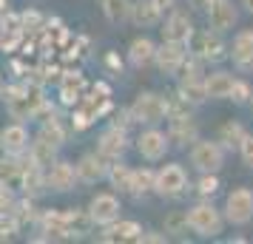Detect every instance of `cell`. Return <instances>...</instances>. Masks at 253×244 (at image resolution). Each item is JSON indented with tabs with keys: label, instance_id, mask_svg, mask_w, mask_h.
<instances>
[{
	"label": "cell",
	"instance_id": "obj_13",
	"mask_svg": "<svg viewBox=\"0 0 253 244\" xmlns=\"http://www.w3.org/2000/svg\"><path fill=\"white\" fill-rule=\"evenodd\" d=\"M205 14H208V29H213L219 35L233 32V26L239 23V9L233 6V0H213Z\"/></svg>",
	"mask_w": 253,
	"mask_h": 244
},
{
	"label": "cell",
	"instance_id": "obj_4",
	"mask_svg": "<svg viewBox=\"0 0 253 244\" xmlns=\"http://www.w3.org/2000/svg\"><path fill=\"white\" fill-rule=\"evenodd\" d=\"M128 111H131L137 125H160L165 114H168V100L157 91H142L128 105Z\"/></svg>",
	"mask_w": 253,
	"mask_h": 244
},
{
	"label": "cell",
	"instance_id": "obj_3",
	"mask_svg": "<svg viewBox=\"0 0 253 244\" xmlns=\"http://www.w3.org/2000/svg\"><path fill=\"white\" fill-rule=\"evenodd\" d=\"M188 54H194V57H199L202 63H211V66H219V63H225L228 60V43L222 40V35L219 32H213V29H208V32H202V35H196L188 40Z\"/></svg>",
	"mask_w": 253,
	"mask_h": 244
},
{
	"label": "cell",
	"instance_id": "obj_8",
	"mask_svg": "<svg viewBox=\"0 0 253 244\" xmlns=\"http://www.w3.org/2000/svg\"><path fill=\"white\" fill-rule=\"evenodd\" d=\"M134 142H137V153L145 162H160V159H165V153L171 148L168 131L157 128V125H145Z\"/></svg>",
	"mask_w": 253,
	"mask_h": 244
},
{
	"label": "cell",
	"instance_id": "obj_28",
	"mask_svg": "<svg viewBox=\"0 0 253 244\" xmlns=\"http://www.w3.org/2000/svg\"><path fill=\"white\" fill-rule=\"evenodd\" d=\"M154 193V168H134L131 174V196L142 199Z\"/></svg>",
	"mask_w": 253,
	"mask_h": 244
},
{
	"label": "cell",
	"instance_id": "obj_5",
	"mask_svg": "<svg viewBox=\"0 0 253 244\" xmlns=\"http://www.w3.org/2000/svg\"><path fill=\"white\" fill-rule=\"evenodd\" d=\"M188 159H191V168L199 174H219L225 168V148L211 139H196L191 145Z\"/></svg>",
	"mask_w": 253,
	"mask_h": 244
},
{
	"label": "cell",
	"instance_id": "obj_11",
	"mask_svg": "<svg viewBox=\"0 0 253 244\" xmlns=\"http://www.w3.org/2000/svg\"><path fill=\"white\" fill-rule=\"evenodd\" d=\"M80 185L77 182V171H74V162H66V159H54V162L46 168V190H54V193H69Z\"/></svg>",
	"mask_w": 253,
	"mask_h": 244
},
{
	"label": "cell",
	"instance_id": "obj_17",
	"mask_svg": "<svg viewBox=\"0 0 253 244\" xmlns=\"http://www.w3.org/2000/svg\"><path fill=\"white\" fill-rule=\"evenodd\" d=\"M128 148H131L128 131L111 128V125H108V128L100 134V139H97V153H103L108 162H114V159H123Z\"/></svg>",
	"mask_w": 253,
	"mask_h": 244
},
{
	"label": "cell",
	"instance_id": "obj_35",
	"mask_svg": "<svg viewBox=\"0 0 253 244\" xmlns=\"http://www.w3.org/2000/svg\"><path fill=\"white\" fill-rule=\"evenodd\" d=\"M17 233H20V227L12 216H0V242H12Z\"/></svg>",
	"mask_w": 253,
	"mask_h": 244
},
{
	"label": "cell",
	"instance_id": "obj_19",
	"mask_svg": "<svg viewBox=\"0 0 253 244\" xmlns=\"http://www.w3.org/2000/svg\"><path fill=\"white\" fill-rule=\"evenodd\" d=\"M162 12L154 0H131V14H128V23H134L137 29H151V26H160Z\"/></svg>",
	"mask_w": 253,
	"mask_h": 244
},
{
	"label": "cell",
	"instance_id": "obj_33",
	"mask_svg": "<svg viewBox=\"0 0 253 244\" xmlns=\"http://www.w3.org/2000/svg\"><path fill=\"white\" fill-rule=\"evenodd\" d=\"M108 125H111V128H120V131H131V125H137V122H134V116H131L128 108H111Z\"/></svg>",
	"mask_w": 253,
	"mask_h": 244
},
{
	"label": "cell",
	"instance_id": "obj_29",
	"mask_svg": "<svg viewBox=\"0 0 253 244\" xmlns=\"http://www.w3.org/2000/svg\"><path fill=\"white\" fill-rule=\"evenodd\" d=\"M245 134H248V131H245V125H242V122H236V119H228V122L219 128L216 142L225 148V151H228V148H239V142L245 139Z\"/></svg>",
	"mask_w": 253,
	"mask_h": 244
},
{
	"label": "cell",
	"instance_id": "obj_41",
	"mask_svg": "<svg viewBox=\"0 0 253 244\" xmlns=\"http://www.w3.org/2000/svg\"><path fill=\"white\" fill-rule=\"evenodd\" d=\"M242 6H245V12L248 14H253V0H239Z\"/></svg>",
	"mask_w": 253,
	"mask_h": 244
},
{
	"label": "cell",
	"instance_id": "obj_25",
	"mask_svg": "<svg viewBox=\"0 0 253 244\" xmlns=\"http://www.w3.org/2000/svg\"><path fill=\"white\" fill-rule=\"evenodd\" d=\"M63 216H66V233H69V239H85L94 230V221L88 219L85 210L71 208V210H63Z\"/></svg>",
	"mask_w": 253,
	"mask_h": 244
},
{
	"label": "cell",
	"instance_id": "obj_9",
	"mask_svg": "<svg viewBox=\"0 0 253 244\" xmlns=\"http://www.w3.org/2000/svg\"><path fill=\"white\" fill-rule=\"evenodd\" d=\"M160 26H162V29H160V32H162V40H171V43H185V46H188V40L194 37V23H191L188 12L176 9V6L162 14Z\"/></svg>",
	"mask_w": 253,
	"mask_h": 244
},
{
	"label": "cell",
	"instance_id": "obj_34",
	"mask_svg": "<svg viewBox=\"0 0 253 244\" xmlns=\"http://www.w3.org/2000/svg\"><path fill=\"white\" fill-rule=\"evenodd\" d=\"M14 205H17V190L9 185H0V216H12Z\"/></svg>",
	"mask_w": 253,
	"mask_h": 244
},
{
	"label": "cell",
	"instance_id": "obj_15",
	"mask_svg": "<svg viewBox=\"0 0 253 244\" xmlns=\"http://www.w3.org/2000/svg\"><path fill=\"white\" fill-rule=\"evenodd\" d=\"M228 57L242 74L253 71V29H242L233 35V43L228 46Z\"/></svg>",
	"mask_w": 253,
	"mask_h": 244
},
{
	"label": "cell",
	"instance_id": "obj_18",
	"mask_svg": "<svg viewBox=\"0 0 253 244\" xmlns=\"http://www.w3.org/2000/svg\"><path fill=\"white\" fill-rule=\"evenodd\" d=\"M154 54H157V43L151 37H134L131 46H128L126 57H128V66L134 69H151L154 66Z\"/></svg>",
	"mask_w": 253,
	"mask_h": 244
},
{
	"label": "cell",
	"instance_id": "obj_37",
	"mask_svg": "<svg viewBox=\"0 0 253 244\" xmlns=\"http://www.w3.org/2000/svg\"><path fill=\"white\" fill-rule=\"evenodd\" d=\"M168 242V236L165 233H157V230H142L137 244H165Z\"/></svg>",
	"mask_w": 253,
	"mask_h": 244
},
{
	"label": "cell",
	"instance_id": "obj_31",
	"mask_svg": "<svg viewBox=\"0 0 253 244\" xmlns=\"http://www.w3.org/2000/svg\"><path fill=\"white\" fill-rule=\"evenodd\" d=\"M236 105H248L253 100V85L248 80H233V88H230V97Z\"/></svg>",
	"mask_w": 253,
	"mask_h": 244
},
{
	"label": "cell",
	"instance_id": "obj_39",
	"mask_svg": "<svg viewBox=\"0 0 253 244\" xmlns=\"http://www.w3.org/2000/svg\"><path fill=\"white\" fill-rule=\"evenodd\" d=\"M105 63H108V69H114L117 74L123 71V60L117 57V54H108V57H105Z\"/></svg>",
	"mask_w": 253,
	"mask_h": 244
},
{
	"label": "cell",
	"instance_id": "obj_38",
	"mask_svg": "<svg viewBox=\"0 0 253 244\" xmlns=\"http://www.w3.org/2000/svg\"><path fill=\"white\" fill-rule=\"evenodd\" d=\"M185 3H188L194 12H208V6H211L213 0H185Z\"/></svg>",
	"mask_w": 253,
	"mask_h": 244
},
{
	"label": "cell",
	"instance_id": "obj_36",
	"mask_svg": "<svg viewBox=\"0 0 253 244\" xmlns=\"http://www.w3.org/2000/svg\"><path fill=\"white\" fill-rule=\"evenodd\" d=\"M239 156H242V162L248 165V168H253V134H245V139L239 142Z\"/></svg>",
	"mask_w": 253,
	"mask_h": 244
},
{
	"label": "cell",
	"instance_id": "obj_30",
	"mask_svg": "<svg viewBox=\"0 0 253 244\" xmlns=\"http://www.w3.org/2000/svg\"><path fill=\"white\" fill-rule=\"evenodd\" d=\"M219 174H199V182H196V193L202 199H213L219 193Z\"/></svg>",
	"mask_w": 253,
	"mask_h": 244
},
{
	"label": "cell",
	"instance_id": "obj_40",
	"mask_svg": "<svg viewBox=\"0 0 253 244\" xmlns=\"http://www.w3.org/2000/svg\"><path fill=\"white\" fill-rule=\"evenodd\" d=\"M154 3L160 6V12H162V14L168 12V9H173V6H176V0H154Z\"/></svg>",
	"mask_w": 253,
	"mask_h": 244
},
{
	"label": "cell",
	"instance_id": "obj_20",
	"mask_svg": "<svg viewBox=\"0 0 253 244\" xmlns=\"http://www.w3.org/2000/svg\"><path fill=\"white\" fill-rule=\"evenodd\" d=\"M168 139L171 145L188 148L199 139V128H196L194 116H182V119H168Z\"/></svg>",
	"mask_w": 253,
	"mask_h": 244
},
{
	"label": "cell",
	"instance_id": "obj_6",
	"mask_svg": "<svg viewBox=\"0 0 253 244\" xmlns=\"http://www.w3.org/2000/svg\"><path fill=\"white\" fill-rule=\"evenodd\" d=\"M222 216L233 227H245L253 221V190L251 187H233L225 196V210Z\"/></svg>",
	"mask_w": 253,
	"mask_h": 244
},
{
	"label": "cell",
	"instance_id": "obj_26",
	"mask_svg": "<svg viewBox=\"0 0 253 244\" xmlns=\"http://www.w3.org/2000/svg\"><path fill=\"white\" fill-rule=\"evenodd\" d=\"M20 168H23V159L20 156L3 153L0 156V185H9L14 190H20Z\"/></svg>",
	"mask_w": 253,
	"mask_h": 244
},
{
	"label": "cell",
	"instance_id": "obj_32",
	"mask_svg": "<svg viewBox=\"0 0 253 244\" xmlns=\"http://www.w3.org/2000/svg\"><path fill=\"white\" fill-rule=\"evenodd\" d=\"M188 233V221H185V213H171L168 219H165V236L171 239V236H185Z\"/></svg>",
	"mask_w": 253,
	"mask_h": 244
},
{
	"label": "cell",
	"instance_id": "obj_16",
	"mask_svg": "<svg viewBox=\"0 0 253 244\" xmlns=\"http://www.w3.org/2000/svg\"><path fill=\"white\" fill-rule=\"evenodd\" d=\"M100 242L103 244H126V242H139V236H142V224L134 219H117L111 224H105L100 227Z\"/></svg>",
	"mask_w": 253,
	"mask_h": 244
},
{
	"label": "cell",
	"instance_id": "obj_1",
	"mask_svg": "<svg viewBox=\"0 0 253 244\" xmlns=\"http://www.w3.org/2000/svg\"><path fill=\"white\" fill-rule=\"evenodd\" d=\"M185 221H188V230L196 233L199 239H216L222 227H225V216L222 210H216L211 205V199H202L185 210Z\"/></svg>",
	"mask_w": 253,
	"mask_h": 244
},
{
	"label": "cell",
	"instance_id": "obj_12",
	"mask_svg": "<svg viewBox=\"0 0 253 244\" xmlns=\"http://www.w3.org/2000/svg\"><path fill=\"white\" fill-rule=\"evenodd\" d=\"M108 159H105L103 153H83L80 159L74 162V171H77V182L80 185H97V182H103L105 174H108Z\"/></svg>",
	"mask_w": 253,
	"mask_h": 244
},
{
	"label": "cell",
	"instance_id": "obj_24",
	"mask_svg": "<svg viewBox=\"0 0 253 244\" xmlns=\"http://www.w3.org/2000/svg\"><path fill=\"white\" fill-rule=\"evenodd\" d=\"M131 174H134V168H128L123 159H114V162L108 165L105 179H108V185H111L114 193H120V196H131Z\"/></svg>",
	"mask_w": 253,
	"mask_h": 244
},
{
	"label": "cell",
	"instance_id": "obj_27",
	"mask_svg": "<svg viewBox=\"0 0 253 244\" xmlns=\"http://www.w3.org/2000/svg\"><path fill=\"white\" fill-rule=\"evenodd\" d=\"M100 9H103V17L108 23H128V14H131V0H100Z\"/></svg>",
	"mask_w": 253,
	"mask_h": 244
},
{
	"label": "cell",
	"instance_id": "obj_10",
	"mask_svg": "<svg viewBox=\"0 0 253 244\" xmlns=\"http://www.w3.org/2000/svg\"><path fill=\"white\" fill-rule=\"evenodd\" d=\"M188 60V46L185 43H171V40H162L157 46V54H154V66L165 74V77H173L179 74Z\"/></svg>",
	"mask_w": 253,
	"mask_h": 244
},
{
	"label": "cell",
	"instance_id": "obj_21",
	"mask_svg": "<svg viewBox=\"0 0 253 244\" xmlns=\"http://www.w3.org/2000/svg\"><path fill=\"white\" fill-rule=\"evenodd\" d=\"M83 94H85V77L80 71H66L60 80V103L66 108H74L83 100Z\"/></svg>",
	"mask_w": 253,
	"mask_h": 244
},
{
	"label": "cell",
	"instance_id": "obj_22",
	"mask_svg": "<svg viewBox=\"0 0 253 244\" xmlns=\"http://www.w3.org/2000/svg\"><path fill=\"white\" fill-rule=\"evenodd\" d=\"M233 74L230 71H211L205 74V97L208 100H228L230 97V88H233Z\"/></svg>",
	"mask_w": 253,
	"mask_h": 244
},
{
	"label": "cell",
	"instance_id": "obj_2",
	"mask_svg": "<svg viewBox=\"0 0 253 244\" xmlns=\"http://www.w3.org/2000/svg\"><path fill=\"white\" fill-rule=\"evenodd\" d=\"M188 171L179 162L162 165L160 171H154V193L162 199H179L182 193H188Z\"/></svg>",
	"mask_w": 253,
	"mask_h": 244
},
{
	"label": "cell",
	"instance_id": "obj_7",
	"mask_svg": "<svg viewBox=\"0 0 253 244\" xmlns=\"http://www.w3.org/2000/svg\"><path fill=\"white\" fill-rule=\"evenodd\" d=\"M88 219L94 221V227H105V224H111V221L120 219V213H123V202H120V193L114 190H103V193H94L91 202H88Z\"/></svg>",
	"mask_w": 253,
	"mask_h": 244
},
{
	"label": "cell",
	"instance_id": "obj_14",
	"mask_svg": "<svg viewBox=\"0 0 253 244\" xmlns=\"http://www.w3.org/2000/svg\"><path fill=\"white\" fill-rule=\"evenodd\" d=\"M29 142L32 134L26 128V122H9L6 128L0 131V153H9V156H23L29 151Z\"/></svg>",
	"mask_w": 253,
	"mask_h": 244
},
{
	"label": "cell",
	"instance_id": "obj_23",
	"mask_svg": "<svg viewBox=\"0 0 253 244\" xmlns=\"http://www.w3.org/2000/svg\"><path fill=\"white\" fill-rule=\"evenodd\" d=\"M37 139L48 142V145H54V148H63V145H66V139H69V131H66V125H63V119H57V116H54V111H51V116L40 119Z\"/></svg>",
	"mask_w": 253,
	"mask_h": 244
}]
</instances>
